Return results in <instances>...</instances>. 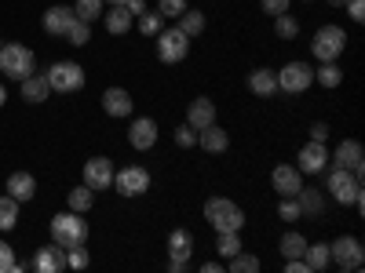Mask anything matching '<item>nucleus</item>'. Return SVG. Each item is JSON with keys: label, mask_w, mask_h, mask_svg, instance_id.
Segmentation results:
<instances>
[{"label": "nucleus", "mask_w": 365, "mask_h": 273, "mask_svg": "<svg viewBox=\"0 0 365 273\" xmlns=\"http://www.w3.org/2000/svg\"><path fill=\"white\" fill-rule=\"evenodd\" d=\"M274 33H278L282 41H296L299 37V22L289 11H282V15H274Z\"/></svg>", "instance_id": "obj_32"}, {"label": "nucleus", "mask_w": 365, "mask_h": 273, "mask_svg": "<svg viewBox=\"0 0 365 273\" xmlns=\"http://www.w3.org/2000/svg\"><path fill=\"white\" fill-rule=\"evenodd\" d=\"M259 4H263L267 15H282V11H289V0H259Z\"/></svg>", "instance_id": "obj_46"}, {"label": "nucleus", "mask_w": 365, "mask_h": 273, "mask_svg": "<svg viewBox=\"0 0 365 273\" xmlns=\"http://www.w3.org/2000/svg\"><path fill=\"white\" fill-rule=\"evenodd\" d=\"M110 4H128V0H110Z\"/></svg>", "instance_id": "obj_52"}, {"label": "nucleus", "mask_w": 365, "mask_h": 273, "mask_svg": "<svg viewBox=\"0 0 365 273\" xmlns=\"http://www.w3.org/2000/svg\"><path fill=\"white\" fill-rule=\"evenodd\" d=\"M103 22H106V33H113V37H125L132 29V15L125 4H110V11H103Z\"/></svg>", "instance_id": "obj_25"}, {"label": "nucleus", "mask_w": 365, "mask_h": 273, "mask_svg": "<svg viewBox=\"0 0 365 273\" xmlns=\"http://www.w3.org/2000/svg\"><path fill=\"white\" fill-rule=\"evenodd\" d=\"M227 269H230V273H259V259H256V255H245V252H237V255H230Z\"/></svg>", "instance_id": "obj_36"}, {"label": "nucleus", "mask_w": 365, "mask_h": 273, "mask_svg": "<svg viewBox=\"0 0 365 273\" xmlns=\"http://www.w3.org/2000/svg\"><path fill=\"white\" fill-rule=\"evenodd\" d=\"M37 70V58L26 44H0V73L11 77V80H22Z\"/></svg>", "instance_id": "obj_3"}, {"label": "nucleus", "mask_w": 365, "mask_h": 273, "mask_svg": "<svg viewBox=\"0 0 365 273\" xmlns=\"http://www.w3.org/2000/svg\"><path fill=\"white\" fill-rule=\"evenodd\" d=\"M154 41H158V58H161V63H168V66H172V63H182V58L190 55V37L182 33L179 26L161 29Z\"/></svg>", "instance_id": "obj_6"}, {"label": "nucleus", "mask_w": 365, "mask_h": 273, "mask_svg": "<svg viewBox=\"0 0 365 273\" xmlns=\"http://www.w3.org/2000/svg\"><path fill=\"white\" fill-rule=\"evenodd\" d=\"M216 252H220L223 259H230V255L241 252V237H237V230H223V233L216 237Z\"/></svg>", "instance_id": "obj_35"}, {"label": "nucleus", "mask_w": 365, "mask_h": 273, "mask_svg": "<svg viewBox=\"0 0 365 273\" xmlns=\"http://www.w3.org/2000/svg\"><path fill=\"white\" fill-rule=\"evenodd\" d=\"M314 80H318L322 87H340V80H344V70H340L336 63H322V66L314 70Z\"/></svg>", "instance_id": "obj_33"}, {"label": "nucleus", "mask_w": 365, "mask_h": 273, "mask_svg": "<svg viewBox=\"0 0 365 273\" xmlns=\"http://www.w3.org/2000/svg\"><path fill=\"white\" fill-rule=\"evenodd\" d=\"M187 124L190 128H208V124H216V102H212V99H194L190 106H187Z\"/></svg>", "instance_id": "obj_19"}, {"label": "nucleus", "mask_w": 365, "mask_h": 273, "mask_svg": "<svg viewBox=\"0 0 365 273\" xmlns=\"http://www.w3.org/2000/svg\"><path fill=\"white\" fill-rule=\"evenodd\" d=\"M314 84V66L307 63H285L278 70V91H285V95H303Z\"/></svg>", "instance_id": "obj_9"}, {"label": "nucleus", "mask_w": 365, "mask_h": 273, "mask_svg": "<svg viewBox=\"0 0 365 273\" xmlns=\"http://www.w3.org/2000/svg\"><path fill=\"white\" fill-rule=\"evenodd\" d=\"M179 29H182V33H187L190 41H194V37H201V33H205V15L187 8V11L179 15Z\"/></svg>", "instance_id": "obj_29"}, {"label": "nucleus", "mask_w": 365, "mask_h": 273, "mask_svg": "<svg viewBox=\"0 0 365 273\" xmlns=\"http://www.w3.org/2000/svg\"><path fill=\"white\" fill-rule=\"evenodd\" d=\"M278 248H282V259H303V248H307V237L289 230L282 240H278Z\"/></svg>", "instance_id": "obj_27"}, {"label": "nucleus", "mask_w": 365, "mask_h": 273, "mask_svg": "<svg viewBox=\"0 0 365 273\" xmlns=\"http://www.w3.org/2000/svg\"><path fill=\"white\" fill-rule=\"evenodd\" d=\"M73 18H77L73 8H66V4H51V8L44 11V33H51V37H66V29L73 26Z\"/></svg>", "instance_id": "obj_15"}, {"label": "nucleus", "mask_w": 365, "mask_h": 273, "mask_svg": "<svg viewBox=\"0 0 365 273\" xmlns=\"http://www.w3.org/2000/svg\"><path fill=\"white\" fill-rule=\"evenodd\" d=\"M205 219H208V226L216 233H223V230H241L245 226V211H241L234 200H227V197H212L205 204Z\"/></svg>", "instance_id": "obj_2"}, {"label": "nucleus", "mask_w": 365, "mask_h": 273, "mask_svg": "<svg viewBox=\"0 0 365 273\" xmlns=\"http://www.w3.org/2000/svg\"><path fill=\"white\" fill-rule=\"evenodd\" d=\"M187 11V0H158V15L168 22V18H179Z\"/></svg>", "instance_id": "obj_39"}, {"label": "nucleus", "mask_w": 365, "mask_h": 273, "mask_svg": "<svg viewBox=\"0 0 365 273\" xmlns=\"http://www.w3.org/2000/svg\"><path fill=\"white\" fill-rule=\"evenodd\" d=\"M66 41H70L73 48H84V44L91 41V22H81V18H73V26L66 29Z\"/></svg>", "instance_id": "obj_37"}, {"label": "nucleus", "mask_w": 365, "mask_h": 273, "mask_svg": "<svg viewBox=\"0 0 365 273\" xmlns=\"http://www.w3.org/2000/svg\"><path fill=\"white\" fill-rule=\"evenodd\" d=\"M201 273H223V262H205Z\"/></svg>", "instance_id": "obj_49"}, {"label": "nucleus", "mask_w": 365, "mask_h": 273, "mask_svg": "<svg viewBox=\"0 0 365 273\" xmlns=\"http://www.w3.org/2000/svg\"><path fill=\"white\" fill-rule=\"evenodd\" d=\"M249 91L256 99H274L278 95V70H252L249 73Z\"/></svg>", "instance_id": "obj_18"}, {"label": "nucleus", "mask_w": 365, "mask_h": 273, "mask_svg": "<svg viewBox=\"0 0 365 273\" xmlns=\"http://www.w3.org/2000/svg\"><path fill=\"white\" fill-rule=\"evenodd\" d=\"M278 215H282V223H296V219H303V215H299V204H296V197H282V204H278Z\"/></svg>", "instance_id": "obj_42"}, {"label": "nucleus", "mask_w": 365, "mask_h": 273, "mask_svg": "<svg viewBox=\"0 0 365 273\" xmlns=\"http://www.w3.org/2000/svg\"><path fill=\"white\" fill-rule=\"evenodd\" d=\"M34 193H37V178L29 171H11L8 175V197H15L22 204V200H34Z\"/></svg>", "instance_id": "obj_23"}, {"label": "nucleus", "mask_w": 365, "mask_h": 273, "mask_svg": "<svg viewBox=\"0 0 365 273\" xmlns=\"http://www.w3.org/2000/svg\"><path fill=\"white\" fill-rule=\"evenodd\" d=\"M270 186L278 190L282 197H296V190L303 186V171L296 164H278L270 171Z\"/></svg>", "instance_id": "obj_14"}, {"label": "nucleus", "mask_w": 365, "mask_h": 273, "mask_svg": "<svg viewBox=\"0 0 365 273\" xmlns=\"http://www.w3.org/2000/svg\"><path fill=\"white\" fill-rule=\"evenodd\" d=\"M73 11H77L81 22H96V18H103V11H106V0H77Z\"/></svg>", "instance_id": "obj_31"}, {"label": "nucleus", "mask_w": 365, "mask_h": 273, "mask_svg": "<svg viewBox=\"0 0 365 273\" xmlns=\"http://www.w3.org/2000/svg\"><path fill=\"white\" fill-rule=\"evenodd\" d=\"M11 262H15L11 245H8V240H0V273H8V269H11Z\"/></svg>", "instance_id": "obj_43"}, {"label": "nucleus", "mask_w": 365, "mask_h": 273, "mask_svg": "<svg viewBox=\"0 0 365 273\" xmlns=\"http://www.w3.org/2000/svg\"><path fill=\"white\" fill-rule=\"evenodd\" d=\"M103 109H106V117H132V95L125 87H106L103 91Z\"/></svg>", "instance_id": "obj_22"}, {"label": "nucleus", "mask_w": 365, "mask_h": 273, "mask_svg": "<svg viewBox=\"0 0 365 273\" xmlns=\"http://www.w3.org/2000/svg\"><path fill=\"white\" fill-rule=\"evenodd\" d=\"M329 259L336 262L344 273H354V269H361V262H365L361 240H358V237H336V240L329 245Z\"/></svg>", "instance_id": "obj_8"}, {"label": "nucleus", "mask_w": 365, "mask_h": 273, "mask_svg": "<svg viewBox=\"0 0 365 273\" xmlns=\"http://www.w3.org/2000/svg\"><path fill=\"white\" fill-rule=\"evenodd\" d=\"M194 255V233L190 230H172L168 233V259H190Z\"/></svg>", "instance_id": "obj_26"}, {"label": "nucleus", "mask_w": 365, "mask_h": 273, "mask_svg": "<svg viewBox=\"0 0 365 273\" xmlns=\"http://www.w3.org/2000/svg\"><path fill=\"white\" fill-rule=\"evenodd\" d=\"M197 146L205 149V154H223V149L230 146V135H227V128L208 124V128H201V132H197Z\"/></svg>", "instance_id": "obj_24"}, {"label": "nucleus", "mask_w": 365, "mask_h": 273, "mask_svg": "<svg viewBox=\"0 0 365 273\" xmlns=\"http://www.w3.org/2000/svg\"><path fill=\"white\" fill-rule=\"evenodd\" d=\"M44 77H48V87H51V91H58V95H73V91H81V87H84V70H81L77 63H70V58L55 63Z\"/></svg>", "instance_id": "obj_5"}, {"label": "nucleus", "mask_w": 365, "mask_h": 273, "mask_svg": "<svg viewBox=\"0 0 365 273\" xmlns=\"http://www.w3.org/2000/svg\"><path fill=\"white\" fill-rule=\"evenodd\" d=\"M361 154H365V149H361V142H358V139H344V142L329 154V164H332V168H347V171H354V175L361 178V171H365Z\"/></svg>", "instance_id": "obj_11"}, {"label": "nucleus", "mask_w": 365, "mask_h": 273, "mask_svg": "<svg viewBox=\"0 0 365 273\" xmlns=\"http://www.w3.org/2000/svg\"><path fill=\"white\" fill-rule=\"evenodd\" d=\"M303 262H307L311 273L325 269V266L332 262V259H329V245H307V248H303Z\"/></svg>", "instance_id": "obj_28"}, {"label": "nucleus", "mask_w": 365, "mask_h": 273, "mask_svg": "<svg viewBox=\"0 0 365 273\" xmlns=\"http://www.w3.org/2000/svg\"><path fill=\"white\" fill-rule=\"evenodd\" d=\"M51 240L58 248H73V245H84L88 240V223L81 211H63V215L51 219Z\"/></svg>", "instance_id": "obj_1"}, {"label": "nucleus", "mask_w": 365, "mask_h": 273, "mask_svg": "<svg viewBox=\"0 0 365 273\" xmlns=\"http://www.w3.org/2000/svg\"><path fill=\"white\" fill-rule=\"evenodd\" d=\"M113 190L120 197H143L150 190V171L139 168V164H128V168L113 171Z\"/></svg>", "instance_id": "obj_10"}, {"label": "nucleus", "mask_w": 365, "mask_h": 273, "mask_svg": "<svg viewBox=\"0 0 365 273\" xmlns=\"http://www.w3.org/2000/svg\"><path fill=\"white\" fill-rule=\"evenodd\" d=\"M329 4H332V8H344V0H329Z\"/></svg>", "instance_id": "obj_51"}, {"label": "nucleus", "mask_w": 365, "mask_h": 273, "mask_svg": "<svg viewBox=\"0 0 365 273\" xmlns=\"http://www.w3.org/2000/svg\"><path fill=\"white\" fill-rule=\"evenodd\" d=\"M325 186L332 193V200H340V204H354L361 197V178L347 168H332L329 178H325Z\"/></svg>", "instance_id": "obj_7"}, {"label": "nucleus", "mask_w": 365, "mask_h": 273, "mask_svg": "<svg viewBox=\"0 0 365 273\" xmlns=\"http://www.w3.org/2000/svg\"><path fill=\"white\" fill-rule=\"evenodd\" d=\"M165 29V18L158 15V11H143L139 15V33H146V37H158Z\"/></svg>", "instance_id": "obj_38"}, {"label": "nucleus", "mask_w": 365, "mask_h": 273, "mask_svg": "<svg viewBox=\"0 0 365 273\" xmlns=\"http://www.w3.org/2000/svg\"><path fill=\"white\" fill-rule=\"evenodd\" d=\"M175 146H179V149H194V146H197V128L179 124V128H175Z\"/></svg>", "instance_id": "obj_40"}, {"label": "nucleus", "mask_w": 365, "mask_h": 273, "mask_svg": "<svg viewBox=\"0 0 365 273\" xmlns=\"http://www.w3.org/2000/svg\"><path fill=\"white\" fill-rule=\"evenodd\" d=\"M91 259H88V248L84 245H73V248H66V266L70 269H84Z\"/></svg>", "instance_id": "obj_41"}, {"label": "nucleus", "mask_w": 365, "mask_h": 273, "mask_svg": "<svg viewBox=\"0 0 365 273\" xmlns=\"http://www.w3.org/2000/svg\"><path fill=\"white\" fill-rule=\"evenodd\" d=\"M128 142H132V149H150V146L158 142V120H154V117H139V120H132Z\"/></svg>", "instance_id": "obj_16"}, {"label": "nucleus", "mask_w": 365, "mask_h": 273, "mask_svg": "<svg viewBox=\"0 0 365 273\" xmlns=\"http://www.w3.org/2000/svg\"><path fill=\"white\" fill-rule=\"evenodd\" d=\"M296 157H299L296 168H299V171H307V175H318V171L329 168V149H325V142H307Z\"/></svg>", "instance_id": "obj_13"}, {"label": "nucleus", "mask_w": 365, "mask_h": 273, "mask_svg": "<svg viewBox=\"0 0 365 273\" xmlns=\"http://www.w3.org/2000/svg\"><path fill=\"white\" fill-rule=\"evenodd\" d=\"M168 269L172 273H187L190 269V259H168Z\"/></svg>", "instance_id": "obj_47"}, {"label": "nucleus", "mask_w": 365, "mask_h": 273, "mask_svg": "<svg viewBox=\"0 0 365 273\" xmlns=\"http://www.w3.org/2000/svg\"><path fill=\"white\" fill-rule=\"evenodd\" d=\"M15 223H19V200L15 197H0V230H15Z\"/></svg>", "instance_id": "obj_34"}, {"label": "nucleus", "mask_w": 365, "mask_h": 273, "mask_svg": "<svg viewBox=\"0 0 365 273\" xmlns=\"http://www.w3.org/2000/svg\"><path fill=\"white\" fill-rule=\"evenodd\" d=\"M307 132H311V142H325L329 139V124H325V120H314Z\"/></svg>", "instance_id": "obj_45"}, {"label": "nucleus", "mask_w": 365, "mask_h": 273, "mask_svg": "<svg viewBox=\"0 0 365 273\" xmlns=\"http://www.w3.org/2000/svg\"><path fill=\"white\" fill-rule=\"evenodd\" d=\"M19 87H22V99H26L29 106H41V102L51 95V87H48V77H44V73H29V77H22Z\"/></svg>", "instance_id": "obj_21"}, {"label": "nucleus", "mask_w": 365, "mask_h": 273, "mask_svg": "<svg viewBox=\"0 0 365 273\" xmlns=\"http://www.w3.org/2000/svg\"><path fill=\"white\" fill-rule=\"evenodd\" d=\"M125 8H128V15H132V18H139V15L146 11V4H143V0H128Z\"/></svg>", "instance_id": "obj_48"}, {"label": "nucleus", "mask_w": 365, "mask_h": 273, "mask_svg": "<svg viewBox=\"0 0 365 273\" xmlns=\"http://www.w3.org/2000/svg\"><path fill=\"white\" fill-rule=\"evenodd\" d=\"M344 4H347V15L354 22H365V0H344Z\"/></svg>", "instance_id": "obj_44"}, {"label": "nucleus", "mask_w": 365, "mask_h": 273, "mask_svg": "<svg viewBox=\"0 0 365 273\" xmlns=\"http://www.w3.org/2000/svg\"><path fill=\"white\" fill-rule=\"evenodd\" d=\"M296 204H299V215L318 219L322 211H325V193H322L318 186H299V190H296Z\"/></svg>", "instance_id": "obj_20"}, {"label": "nucleus", "mask_w": 365, "mask_h": 273, "mask_svg": "<svg viewBox=\"0 0 365 273\" xmlns=\"http://www.w3.org/2000/svg\"><path fill=\"white\" fill-rule=\"evenodd\" d=\"M344 48H347V33L340 26H322L314 33V41H311V55L318 58V63H336V58L344 55Z\"/></svg>", "instance_id": "obj_4"}, {"label": "nucleus", "mask_w": 365, "mask_h": 273, "mask_svg": "<svg viewBox=\"0 0 365 273\" xmlns=\"http://www.w3.org/2000/svg\"><path fill=\"white\" fill-rule=\"evenodd\" d=\"M91 204H96V190L91 186H73L70 190V211H91Z\"/></svg>", "instance_id": "obj_30"}, {"label": "nucleus", "mask_w": 365, "mask_h": 273, "mask_svg": "<svg viewBox=\"0 0 365 273\" xmlns=\"http://www.w3.org/2000/svg\"><path fill=\"white\" fill-rule=\"evenodd\" d=\"M34 269H37V273H58V269H66V248L44 245V248L34 255Z\"/></svg>", "instance_id": "obj_17"}, {"label": "nucleus", "mask_w": 365, "mask_h": 273, "mask_svg": "<svg viewBox=\"0 0 365 273\" xmlns=\"http://www.w3.org/2000/svg\"><path fill=\"white\" fill-rule=\"evenodd\" d=\"M113 161L110 157H91L88 164H84V186H91V190H110L113 186Z\"/></svg>", "instance_id": "obj_12"}, {"label": "nucleus", "mask_w": 365, "mask_h": 273, "mask_svg": "<svg viewBox=\"0 0 365 273\" xmlns=\"http://www.w3.org/2000/svg\"><path fill=\"white\" fill-rule=\"evenodd\" d=\"M8 102V91H4V84H0V106H4Z\"/></svg>", "instance_id": "obj_50"}]
</instances>
